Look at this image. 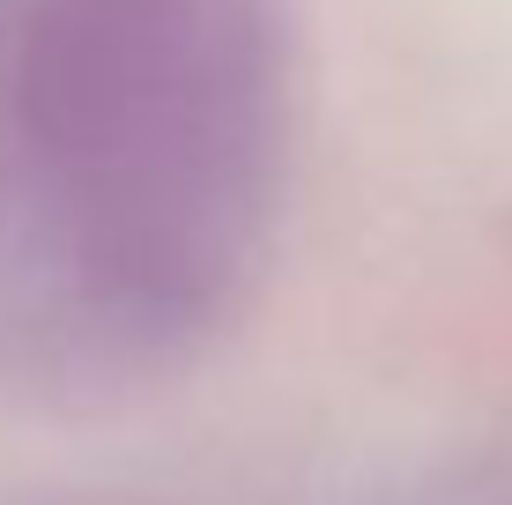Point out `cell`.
Returning a JSON list of instances; mask_svg holds the SVG:
<instances>
[{"label":"cell","mask_w":512,"mask_h":505,"mask_svg":"<svg viewBox=\"0 0 512 505\" xmlns=\"http://www.w3.org/2000/svg\"><path fill=\"white\" fill-rule=\"evenodd\" d=\"M260 164V0H38L0 97V364L193 327Z\"/></svg>","instance_id":"obj_1"}]
</instances>
